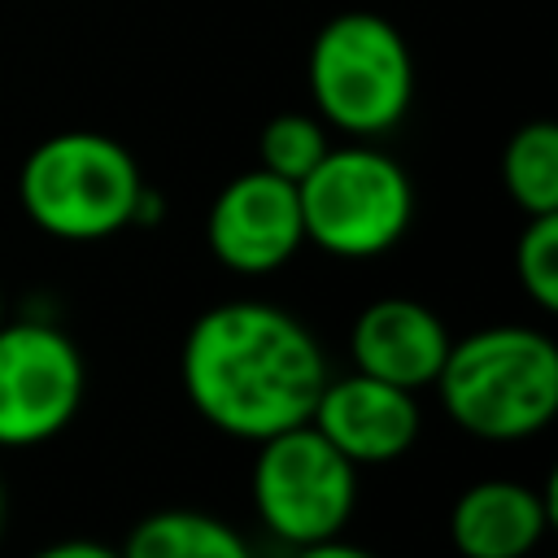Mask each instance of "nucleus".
Instances as JSON below:
<instances>
[{"label":"nucleus","instance_id":"6","mask_svg":"<svg viewBox=\"0 0 558 558\" xmlns=\"http://www.w3.org/2000/svg\"><path fill=\"white\" fill-rule=\"evenodd\" d=\"M357 506V466L314 427L296 423L257 440L253 510L283 545L340 536Z\"/></svg>","mask_w":558,"mask_h":558},{"label":"nucleus","instance_id":"7","mask_svg":"<svg viewBox=\"0 0 558 558\" xmlns=\"http://www.w3.org/2000/svg\"><path fill=\"white\" fill-rule=\"evenodd\" d=\"M87 366L78 344L52 323H0V445H44L83 405Z\"/></svg>","mask_w":558,"mask_h":558},{"label":"nucleus","instance_id":"17","mask_svg":"<svg viewBox=\"0 0 558 558\" xmlns=\"http://www.w3.org/2000/svg\"><path fill=\"white\" fill-rule=\"evenodd\" d=\"M35 558H122V554L100 545V541H57V545L39 549Z\"/></svg>","mask_w":558,"mask_h":558},{"label":"nucleus","instance_id":"10","mask_svg":"<svg viewBox=\"0 0 558 558\" xmlns=\"http://www.w3.org/2000/svg\"><path fill=\"white\" fill-rule=\"evenodd\" d=\"M449 327L445 318L414 301V296H379L371 301L353 331H349V349H353V366L388 379L397 388H432L445 353H449Z\"/></svg>","mask_w":558,"mask_h":558},{"label":"nucleus","instance_id":"9","mask_svg":"<svg viewBox=\"0 0 558 558\" xmlns=\"http://www.w3.org/2000/svg\"><path fill=\"white\" fill-rule=\"evenodd\" d=\"M310 423L353 466H379L414 449L423 432V410L410 388L353 371V375H327Z\"/></svg>","mask_w":558,"mask_h":558},{"label":"nucleus","instance_id":"13","mask_svg":"<svg viewBox=\"0 0 558 558\" xmlns=\"http://www.w3.org/2000/svg\"><path fill=\"white\" fill-rule=\"evenodd\" d=\"M501 183L510 201L532 214H558V126L536 118L523 122L501 153Z\"/></svg>","mask_w":558,"mask_h":558},{"label":"nucleus","instance_id":"12","mask_svg":"<svg viewBox=\"0 0 558 558\" xmlns=\"http://www.w3.org/2000/svg\"><path fill=\"white\" fill-rule=\"evenodd\" d=\"M122 558H253L248 541L205 510H157L140 519L118 549Z\"/></svg>","mask_w":558,"mask_h":558},{"label":"nucleus","instance_id":"14","mask_svg":"<svg viewBox=\"0 0 558 558\" xmlns=\"http://www.w3.org/2000/svg\"><path fill=\"white\" fill-rule=\"evenodd\" d=\"M327 131L314 113H275L262 135H257V157H262V170L288 179V183H301L327 153Z\"/></svg>","mask_w":558,"mask_h":558},{"label":"nucleus","instance_id":"15","mask_svg":"<svg viewBox=\"0 0 558 558\" xmlns=\"http://www.w3.org/2000/svg\"><path fill=\"white\" fill-rule=\"evenodd\" d=\"M514 275L536 310H558V214H532L514 240Z\"/></svg>","mask_w":558,"mask_h":558},{"label":"nucleus","instance_id":"19","mask_svg":"<svg viewBox=\"0 0 558 558\" xmlns=\"http://www.w3.org/2000/svg\"><path fill=\"white\" fill-rule=\"evenodd\" d=\"M0 323H4V292H0Z\"/></svg>","mask_w":558,"mask_h":558},{"label":"nucleus","instance_id":"2","mask_svg":"<svg viewBox=\"0 0 558 558\" xmlns=\"http://www.w3.org/2000/svg\"><path fill=\"white\" fill-rule=\"evenodd\" d=\"M432 388L462 432L480 440H527L558 414V349L536 327H480L449 340Z\"/></svg>","mask_w":558,"mask_h":558},{"label":"nucleus","instance_id":"8","mask_svg":"<svg viewBox=\"0 0 558 558\" xmlns=\"http://www.w3.org/2000/svg\"><path fill=\"white\" fill-rule=\"evenodd\" d=\"M209 253L235 275H270L305 244L296 183L270 170L235 174L209 205L205 218Z\"/></svg>","mask_w":558,"mask_h":558},{"label":"nucleus","instance_id":"4","mask_svg":"<svg viewBox=\"0 0 558 558\" xmlns=\"http://www.w3.org/2000/svg\"><path fill=\"white\" fill-rule=\"evenodd\" d=\"M310 96L318 118L349 135L392 131L414 100V61L401 31L371 9L327 17L310 44Z\"/></svg>","mask_w":558,"mask_h":558},{"label":"nucleus","instance_id":"11","mask_svg":"<svg viewBox=\"0 0 558 558\" xmlns=\"http://www.w3.org/2000/svg\"><path fill=\"white\" fill-rule=\"evenodd\" d=\"M549 527V506L519 480H480L449 510V536L462 558H527Z\"/></svg>","mask_w":558,"mask_h":558},{"label":"nucleus","instance_id":"16","mask_svg":"<svg viewBox=\"0 0 558 558\" xmlns=\"http://www.w3.org/2000/svg\"><path fill=\"white\" fill-rule=\"evenodd\" d=\"M292 558H375V554L362 549V545H353V541L327 536V541H314V545H296Z\"/></svg>","mask_w":558,"mask_h":558},{"label":"nucleus","instance_id":"5","mask_svg":"<svg viewBox=\"0 0 558 558\" xmlns=\"http://www.w3.org/2000/svg\"><path fill=\"white\" fill-rule=\"evenodd\" d=\"M296 201L305 240L344 262L388 253L414 218L410 174L371 144L327 148L296 183Z\"/></svg>","mask_w":558,"mask_h":558},{"label":"nucleus","instance_id":"3","mask_svg":"<svg viewBox=\"0 0 558 558\" xmlns=\"http://www.w3.org/2000/svg\"><path fill=\"white\" fill-rule=\"evenodd\" d=\"M148 183L126 144L100 131L39 140L17 170L22 214L57 240H105L135 222Z\"/></svg>","mask_w":558,"mask_h":558},{"label":"nucleus","instance_id":"1","mask_svg":"<svg viewBox=\"0 0 558 558\" xmlns=\"http://www.w3.org/2000/svg\"><path fill=\"white\" fill-rule=\"evenodd\" d=\"M179 375L209 427L257 445L310 423L331 371L318 336L283 305L222 301L187 327Z\"/></svg>","mask_w":558,"mask_h":558},{"label":"nucleus","instance_id":"18","mask_svg":"<svg viewBox=\"0 0 558 558\" xmlns=\"http://www.w3.org/2000/svg\"><path fill=\"white\" fill-rule=\"evenodd\" d=\"M4 514H9V501H4V480H0V532H4Z\"/></svg>","mask_w":558,"mask_h":558}]
</instances>
